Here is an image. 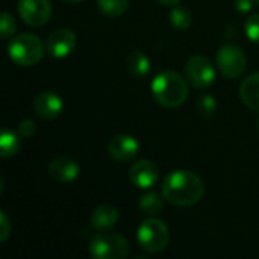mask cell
Returning <instances> with one entry per match:
<instances>
[{
	"mask_svg": "<svg viewBox=\"0 0 259 259\" xmlns=\"http://www.w3.org/2000/svg\"><path fill=\"white\" fill-rule=\"evenodd\" d=\"M161 193L171 205L191 206L202 200L205 194V184L193 171L176 170L164 179Z\"/></svg>",
	"mask_w": 259,
	"mask_h": 259,
	"instance_id": "cell-1",
	"label": "cell"
},
{
	"mask_svg": "<svg viewBox=\"0 0 259 259\" xmlns=\"http://www.w3.org/2000/svg\"><path fill=\"white\" fill-rule=\"evenodd\" d=\"M155 100L164 108H179L188 99L187 80L176 71H162L152 82Z\"/></svg>",
	"mask_w": 259,
	"mask_h": 259,
	"instance_id": "cell-2",
	"label": "cell"
},
{
	"mask_svg": "<svg viewBox=\"0 0 259 259\" xmlns=\"http://www.w3.org/2000/svg\"><path fill=\"white\" fill-rule=\"evenodd\" d=\"M9 58L20 67H32L44 56L42 41L32 33H20L8 44Z\"/></svg>",
	"mask_w": 259,
	"mask_h": 259,
	"instance_id": "cell-3",
	"label": "cell"
},
{
	"mask_svg": "<svg viewBox=\"0 0 259 259\" xmlns=\"http://www.w3.org/2000/svg\"><path fill=\"white\" fill-rule=\"evenodd\" d=\"M90 253L96 259H124L129 255V243L120 234L100 231L91 238Z\"/></svg>",
	"mask_w": 259,
	"mask_h": 259,
	"instance_id": "cell-4",
	"label": "cell"
},
{
	"mask_svg": "<svg viewBox=\"0 0 259 259\" xmlns=\"http://www.w3.org/2000/svg\"><path fill=\"white\" fill-rule=\"evenodd\" d=\"M138 244L149 253H158L164 250L170 241V232L164 222L158 219H149L138 228Z\"/></svg>",
	"mask_w": 259,
	"mask_h": 259,
	"instance_id": "cell-5",
	"label": "cell"
},
{
	"mask_svg": "<svg viewBox=\"0 0 259 259\" xmlns=\"http://www.w3.org/2000/svg\"><path fill=\"white\" fill-rule=\"evenodd\" d=\"M217 65L225 77L237 79L246 71L247 58L241 47L235 44H225L217 52Z\"/></svg>",
	"mask_w": 259,
	"mask_h": 259,
	"instance_id": "cell-6",
	"label": "cell"
},
{
	"mask_svg": "<svg viewBox=\"0 0 259 259\" xmlns=\"http://www.w3.org/2000/svg\"><path fill=\"white\" fill-rule=\"evenodd\" d=\"M185 76L193 87L203 90L215 80V67L206 56L196 55L185 64Z\"/></svg>",
	"mask_w": 259,
	"mask_h": 259,
	"instance_id": "cell-7",
	"label": "cell"
},
{
	"mask_svg": "<svg viewBox=\"0 0 259 259\" xmlns=\"http://www.w3.org/2000/svg\"><path fill=\"white\" fill-rule=\"evenodd\" d=\"M18 14L27 26L39 27L50 20L52 3L50 0H20Z\"/></svg>",
	"mask_w": 259,
	"mask_h": 259,
	"instance_id": "cell-8",
	"label": "cell"
},
{
	"mask_svg": "<svg viewBox=\"0 0 259 259\" xmlns=\"http://www.w3.org/2000/svg\"><path fill=\"white\" fill-rule=\"evenodd\" d=\"M76 47V33L70 29H56L46 41L47 53L53 58H67Z\"/></svg>",
	"mask_w": 259,
	"mask_h": 259,
	"instance_id": "cell-9",
	"label": "cell"
},
{
	"mask_svg": "<svg viewBox=\"0 0 259 259\" xmlns=\"http://www.w3.org/2000/svg\"><path fill=\"white\" fill-rule=\"evenodd\" d=\"M140 152V143L135 137L120 134L109 140L108 143V153L112 159L118 162H126L134 159Z\"/></svg>",
	"mask_w": 259,
	"mask_h": 259,
	"instance_id": "cell-10",
	"label": "cell"
},
{
	"mask_svg": "<svg viewBox=\"0 0 259 259\" xmlns=\"http://www.w3.org/2000/svg\"><path fill=\"white\" fill-rule=\"evenodd\" d=\"M129 178L135 187H138L141 190H149V188L155 187V184L158 182L159 170L155 165V162H152L149 159H140L131 167Z\"/></svg>",
	"mask_w": 259,
	"mask_h": 259,
	"instance_id": "cell-11",
	"label": "cell"
},
{
	"mask_svg": "<svg viewBox=\"0 0 259 259\" xmlns=\"http://www.w3.org/2000/svg\"><path fill=\"white\" fill-rule=\"evenodd\" d=\"M62 99L53 91H42L33 99V111L42 120H53L61 115Z\"/></svg>",
	"mask_w": 259,
	"mask_h": 259,
	"instance_id": "cell-12",
	"label": "cell"
},
{
	"mask_svg": "<svg viewBox=\"0 0 259 259\" xmlns=\"http://www.w3.org/2000/svg\"><path fill=\"white\" fill-rule=\"evenodd\" d=\"M49 176L55 181V182H61V184H68L77 179L80 168L77 165V162L68 156H58L55 158L50 164H49Z\"/></svg>",
	"mask_w": 259,
	"mask_h": 259,
	"instance_id": "cell-13",
	"label": "cell"
},
{
	"mask_svg": "<svg viewBox=\"0 0 259 259\" xmlns=\"http://www.w3.org/2000/svg\"><path fill=\"white\" fill-rule=\"evenodd\" d=\"M118 222V209L114 205L103 203L91 215V223L97 231H111Z\"/></svg>",
	"mask_w": 259,
	"mask_h": 259,
	"instance_id": "cell-14",
	"label": "cell"
},
{
	"mask_svg": "<svg viewBox=\"0 0 259 259\" xmlns=\"http://www.w3.org/2000/svg\"><path fill=\"white\" fill-rule=\"evenodd\" d=\"M240 99L247 108L259 112V73H253L243 80L240 87Z\"/></svg>",
	"mask_w": 259,
	"mask_h": 259,
	"instance_id": "cell-15",
	"label": "cell"
},
{
	"mask_svg": "<svg viewBox=\"0 0 259 259\" xmlns=\"http://www.w3.org/2000/svg\"><path fill=\"white\" fill-rule=\"evenodd\" d=\"M126 65H127V70L132 76L135 77H144L149 74L150 71V59L147 58L146 53L137 50V52H132L127 55L126 58Z\"/></svg>",
	"mask_w": 259,
	"mask_h": 259,
	"instance_id": "cell-16",
	"label": "cell"
},
{
	"mask_svg": "<svg viewBox=\"0 0 259 259\" xmlns=\"http://www.w3.org/2000/svg\"><path fill=\"white\" fill-rule=\"evenodd\" d=\"M20 134L11 129H3L0 134V156L2 158H11L14 156L21 146Z\"/></svg>",
	"mask_w": 259,
	"mask_h": 259,
	"instance_id": "cell-17",
	"label": "cell"
},
{
	"mask_svg": "<svg viewBox=\"0 0 259 259\" xmlns=\"http://www.w3.org/2000/svg\"><path fill=\"white\" fill-rule=\"evenodd\" d=\"M164 194L161 193H155V191H149L146 194H143L140 197L138 206L141 209V212H144L146 215H156L162 211L164 208Z\"/></svg>",
	"mask_w": 259,
	"mask_h": 259,
	"instance_id": "cell-18",
	"label": "cell"
},
{
	"mask_svg": "<svg viewBox=\"0 0 259 259\" xmlns=\"http://www.w3.org/2000/svg\"><path fill=\"white\" fill-rule=\"evenodd\" d=\"M168 17H170L171 26L178 30H187L193 21V15H191L190 9L185 6H181V5H175L170 11Z\"/></svg>",
	"mask_w": 259,
	"mask_h": 259,
	"instance_id": "cell-19",
	"label": "cell"
},
{
	"mask_svg": "<svg viewBox=\"0 0 259 259\" xmlns=\"http://www.w3.org/2000/svg\"><path fill=\"white\" fill-rule=\"evenodd\" d=\"M99 9L111 18L123 15L129 8V0H97Z\"/></svg>",
	"mask_w": 259,
	"mask_h": 259,
	"instance_id": "cell-20",
	"label": "cell"
},
{
	"mask_svg": "<svg viewBox=\"0 0 259 259\" xmlns=\"http://www.w3.org/2000/svg\"><path fill=\"white\" fill-rule=\"evenodd\" d=\"M217 111V102L214 99V96L211 94H203L202 97H199L197 100V112L205 117V118H209L215 114Z\"/></svg>",
	"mask_w": 259,
	"mask_h": 259,
	"instance_id": "cell-21",
	"label": "cell"
},
{
	"mask_svg": "<svg viewBox=\"0 0 259 259\" xmlns=\"http://www.w3.org/2000/svg\"><path fill=\"white\" fill-rule=\"evenodd\" d=\"M17 29L15 20L9 12H3L2 14V20H0V33L3 39H8Z\"/></svg>",
	"mask_w": 259,
	"mask_h": 259,
	"instance_id": "cell-22",
	"label": "cell"
},
{
	"mask_svg": "<svg viewBox=\"0 0 259 259\" xmlns=\"http://www.w3.org/2000/svg\"><path fill=\"white\" fill-rule=\"evenodd\" d=\"M244 32L247 38L253 42H259V14H255L246 20Z\"/></svg>",
	"mask_w": 259,
	"mask_h": 259,
	"instance_id": "cell-23",
	"label": "cell"
},
{
	"mask_svg": "<svg viewBox=\"0 0 259 259\" xmlns=\"http://www.w3.org/2000/svg\"><path fill=\"white\" fill-rule=\"evenodd\" d=\"M17 132L20 134L21 138H30V137H33L35 132H36V124H35V121L30 120V118L21 120L20 124H18Z\"/></svg>",
	"mask_w": 259,
	"mask_h": 259,
	"instance_id": "cell-24",
	"label": "cell"
},
{
	"mask_svg": "<svg viewBox=\"0 0 259 259\" xmlns=\"http://www.w3.org/2000/svg\"><path fill=\"white\" fill-rule=\"evenodd\" d=\"M11 235V223L8 215L2 211L0 212V241H6Z\"/></svg>",
	"mask_w": 259,
	"mask_h": 259,
	"instance_id": "cell-25",
	"label": "cell"
},
{
	"mask_svg": "<svg viewBox=\"0 0 259 259\" xmlns=\"http://www.w3.org/2000/svg\"><path fill=\"white\" fill-rule=\"evenodd\" d=\"M255 0H235V8L240 12H249L253 8Z\"/></svg>",
	"mask_w": 259,
	"mask_h": 259,
	"instance_id": "cell-26",
	"label": "cell"
},
{
	"mask_svg": "<svg viewBox=\"0 0 259 259\" xmlns=\"http://www.w3.org/2000/svg\"><path fill=\"white\" fill-rule=\"evenodd\" d=\"M156 2H159L161 5H165V6H175V5H178L181 0H156Z\"/></svg>",
	"mask_w": 259,
	"mask_h": 259,
	"instance_id": "cell-27",
	"label": "cell"
},
{
	"mask_svg": "<svg viewBox=\"0 0 259 259\" xmlns=\"http://www.w3.org/2000/svg\"><path fill=\"white\" fill-rule=\"evenodd\" d=\"M65 2H68V3H79V2H82V0H65Z\"/></svg>",
	"mask_w": 259,
	"mask_h": 259,
	"instance_id": "cell-28",
	"label": "cell"
},
{
	"mask_svg": "<svg viewBox=\"0 0 259 259\" xmlns=\"http://www.w3.org/2000/svg\"><path fill=\"white\" fill-rule=\"evenodd\" d=\"M256 3H258V6H259V0H256Z\"/></svg>",
	"mask_w": 259,
	"mask_h": 259,
	"instance_id": "cell-29",
	"label": "cell"
},
{
	"mask_svg": "<svg viewBox=\"0 0 259 259\" xmlns=\"http://www.w3.org/2000/svg\"><path fill=\"white\" fill-rule=\"evenodd\" d=\"M258 131H259V123H258Z\"/></svg>",
	"mask_w": 259,
	"mask_h": 259,
	"instance_id": "cell-30",
	"label": "cell"
}]
</instances>
